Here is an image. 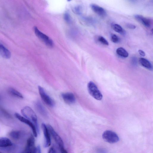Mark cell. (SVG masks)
Wrapping results in <instances>:
<instances>
[{"label":"cell","instance_id":"1","mask_svg":"<svg viewBox=\"0 0 153 153\" xmlns=\"http://www.w3.org/2000/svg\"><path fill=\"white\" fill-rule=\"evenodd\" d=\"M21 112L23 116L34 124L39 132L37 117L32 109L29 107L26 106L22 109Z\"/></svg>","mask_w":153,"mask_h":153},{"label":"cell","instance_id":"2","mask_svg":"<svg viewBox=\"0 0 153 153\" xmlns=\"http://www.w3.org/2000/svg\"><path fill=\"white\" fill-rule=\"evenodd\" d=\"M47 127L50 135L52 136L55 142L58 145L60 152L62 153H67V152L64 148V142L61 137L50 125H48Z\"/></svg>","mask_w":153,"mask_h":153},{"label":"cell","instance_id":"3","mask_svg":"<svg viewBox=\"0 0 153 153\" xmlns=\"http://www.w3.org/2000/svg\"><path fill=\"white\" fill-rule=\"evenodd\" d=\"M87 88L89 94L94 99L98 100L102 99V95L93 82L90 81L88 83Z\"/></svg>","mask_w":153,"mask_h":153},{"label":"cell","instance_id":"4","mask_svg":"<svg viewBox=\"0 0 153 153\" xmlns=\"http://www.w3.org/2000/svg\"><path fill=\"white\" fill-rule=\"evenodd\" d=\"M34 31L37 37L46 46L50 48L53 47V42L49 37L41 32L36 27H34Z\"/></svg>","mask_w":153,"mask_h":153},{"label":"cell","instance_id":"5","mask_svg":"<svg viewBox=\"0 0 153 153\" xmlns=\"http://www.w3.org/2000/svg\"><path fill=\"white\" fill-rule=\"evenodd\" d=\"M102 137L104 141L109 143H116L119 141V138L115 132L110 130L104 132Z\"/></svg>","mask_w":153,"mask_h":153},{"label":"cell","instance_id":"6","mask_svg":"<svg viewBox=\"0 0 153 153\" xmlns=\"http://www.w3.org/2000/svg\"><path fill=\"white\" fill-rule=\"evenodd\" d=\"M38 90L41 98L43 101L48 106L50 107H54L55 104L54 101L46 93L44 89L40 86H39Z\"/></svg>","mask_w":153,"mask_h":153},{"label":"cell","instance_id":"7","mask_svg":"<svg viewBox=\"0 0 153 153\" xmlns=\"http://www.w3.org/2000/svg\"><path fill=\"white\" fill-rule=\"evenodd\" d=\"M15 117L20 121L27 124L32 129L34 136L37 137L38 132L37 129L34 124L29 120L26 119L18 113H16L15 114Z\"/></svg>","mask_w":153,"mask_h":153},{"label":"cell","instance_id":"8","mask_svg":"<svg viewBox=\"0 0 153 153\" xmlns=\"http://www.w3.org/2000/svg\"><path fill=\"white\" fill-rule=\"evenodd\" d=\"M36 148L35 145V139L33 136L32 135L27 141L26 147L24 152L35 153Z\"/></svg>","mask_w":153,"mask_h":153},{"label":"cell","instance_id":"9","mask_svg":"<svg viewBox=\"0 0 153 153\" xmlns=\"http://www.w3.org/2000/svg\"><path fill=\"white\" fill-rule=\"evenodd\" d=\"M42 127L43 130L44 136V147L45 148H48L49 147L51 144L50 134L47 127L45 123H43L42 124Z\"/></svg>","mask_w":153,"mask_h":153},{"label":"cell","instance_id":"10","mask_svg":"<svg viewBox=\"0 0 153 153\" xmlns=\"http://www.w3.org/2000/svg\"><path fill=\"white\" fill-rule=\"evenodd\" d=\"M62 97L65 103L68 104H72L76 101L74 95L71 93H67L62 94Z\"/></svg>","mask_w":153,"mask_h":153},{"label":"cell","instance_id":"11","mask_svg":"<svg viewBox=\"0 0 153 153\" xmlns=\"http://www.w3.org/2000/svg\"><path fill=\"white\" fill-rule=\"evenodd\" d=\"M90 7L93 11L99 16L103 17L106 16L105 10L101 7L95 4H92Z\"/></svg>","mask_w":153,"mask_h":153},{"label":"cell","instance_id":"12","mask_svg":"<svg viewBox=\"0 0 153 153\" xmlns=\"http://www.w3.org/2000/svg\"><path fill=\"white\" fill-rule=\"evenodd\" d=\"M135 17L138 21L140 23L145 27L147 28L151 27V22L149 19L140 15H135Z\"/></svg>","mask_w":153,"mask_h":153},{"label":"cell","instance_id":"13","mask_svg":"<svg viewBox=\"0 0 153 153\" xmlns=\"http://www.w3.org/2000/svg\"><path fill=\"white\" fill-rule=\"evenodd\" d=\"M0 55L3 58L6 59L10 58L11 56L10 51L1 43H0Z\"/></svg>","mask_w":153,"mask_h":153},{"label":"cell","instance_id":"14","mask_svg":"<svg viewBox=\"0 0 153 153\" xmlns=\"http://www.w3.org/2000/svg\"><path fill=\"white\" fill-rule=\"evenodd\" d=\"M12 146V143L8 138L5 137L0 138V148H8Z\"/></svg>","mask_w":153,"mask_h":153},{"label":"cell","instance_id":"15","mask_svg":"<svg viewBox=\"0 0 153 153\" xmlns=\"http://www.w3.org/2000/svg\"><path fill=\"white\" fill-rule=\"evenodd\" d=\"M139 62L140 64L143 67L149 70H152V65L151 62L147 59L140 58L139 60Z\"/></svg>","mask_w":153,"mask_h":153},{"label":"cell","instance_id":"16","mask_svg":"<svg viewBox=\"0 0 153 153\" xmlns=\"http://www.w3.org/2000/svg\"><path fill=\"white\" fill-rule=\"evenodd\" d=\"M36 108L38 112L44 116H46L47 114L44 107L39 102H37L36 103Z\"/></svg>","mask_w":153,"mask_h":153},{"label":"cell","instance_id":"17","mask_svg":"<svg viewBox=\"0 0 153 153\" xmlns=\"http://www.w3.org/2000/svg\"><path fill=\"white\" fill-rule=\"evenodd\" d=\"M112 29L115 32L122 35L125 34V32L120 25L117 24H112L111 25Z\"/></svg>","mask_w":153,"mask_h":153},{"label":"cell","instance_id":"18","mask_svg":"<svg viewBox=\"0 0 153 153\" xmlns=\"http://www.w3.org/2000/svg\"><path fill=\"white\" fill-rule=\"evenodd\" d=\"M116 52L119 56L124 58H127L129 56V54L122 47L117 48L116 50Z\"/></svg>","mask_w":153,"mask_h":153},{"label":"cell","instance_id":"19","mask_svg":"<svg viewBox=\"0 0 153 153\" xmlns=\"http://www.w3.org/2000/svg\"><path fill=\"white\" fill-rule=\"evenodd\" d=\"M9 93L13 96L18 98L23 99V95L16 89L12 88H10L9 89Z\"/></svg>","mask_w":153,"mask_h":153},{"label":"cell","instance_id":"20","mask_svg":"<svg viewBox=\"0 0 153 153\" xmlns=\"http://www.w3.org/2000/svg\"><path fill=\"white\" fill-rule=\"evenodd\" d=\"M21 133L19 131H13L10 132L9 134L10 136L15 140H18L21 136Z\"/></svg>","mask_w":153,"mask_h":153},{"label":"cell","instance_id":"21","mask_svg":"<svg viewBox=\"0 0 153 153\" xmlns=\"http://www.w3.org/2000/svg\"><path fill=\"white\" fill-rule=\"evenodd\" d=\"M111 40L113 43L115 44L119 43L120 41V38L116 35L113 34L111 37Z\"/></svg>","mask_w":153,"mask_h":153},{"label":"cell","instance_id":"22","mask_svg":"<svg viewBox=\"0 0 153 153\" xmlns=\"http://www.w3.org/2000/svg\"><path fill=\"white\" fill-rule=\"evenodd\" d=\"M98 40L100 43L102 44L108 46L109 45V43L108 41L104 38L103 37L100 36L98 38Z\"/></svg>","mask_w":153,"mask_h":153},{"label":"cell","instance_id":"23","mask_svg":"<svg viewBox=\"0 0 153 153\" xmlns=\"http://www.w3.org/2000/svg\"><path fill=\"white\" fill-rule=\"evenodd\" d=\"M64 18L66 21L68 23H69L71 22V18L70 15L68 13H66L64 15Z\"/></svg>","mask_w":153,"mask_h":153},{"label":"cell","instance_id":"24","mask_svg":"<svg viewBox=\"0 0 153 153\" xmlns=\"http://www.w3.org/2000/svg\"><path fill=\"white\" fill-rule=\"evenodd\" d=\"M131 63L132 65L136 66L137 64V60L135 57H133L131 59Z\"/></svg>","mask_w":153,"mask_h":153},{"label":"cell","instance_id":"25","mask_svg":"<svg viewBox=\"0 0 153 153\" xmlns=\"http://www.w3.org/2000/svg\"><path fill=\"white\" fill-rule=\"evenodd\" d=\"M126 26L128 28L131 30H134L136 28V27L135 25L129 23L127 24Z\"/></svg>","mask_w":153,"mask_h":153},{"label":"cell","instance_id":"26","mask_svg":"<svg viewBox=\"0 0 153 153\" xmlns=\"http://www.w3.org/2000/svg\"><path fill=\"white\" fill-rule=\"evenodd\" d=\"M138 52L142 56L144 57L145 56V53L143 50H138Z\"/></svg>","mask_w":153,"mask_h":153},{"label":"cell","instance_id":"27","mask_svg":"<svg viewBox=\"0 0 153 153\" xmlns=\"http://www.w3.org/2000/svg\"><path fill=\"white\" fill-rule=\"evenodd\" d=\"M57 152L55 149L53 148H51L49 150L48 152L50 153H53L56 152Z\"/></svg>","mask_w":153,"mask_h":153},{"label":"cell","instance_id":"28","mask_svg":"<svg viewBox=\"0 0 153 153\" xmlns=\"http://www.w3.org/2000/svg\"><path fill=\"white\" fill-rule=\"evenodd\" d=\"M40 151V148L39 146H38L37 148H36L35 153H41Z\"/></svg>","mask_w":153,"mask_h":153},{"label":"cell","instance_id":"29","mask_svg":"<svg viewBox=\"0 0 153 153\" xmlns=\"http://www.w3.org/2000/svg\"><path fill=\"white\" fill-rule=\"evenodd\" d=\"M71 1V0H68V1Z\"/></svg>","mask_w":153,"mask_h":153}]
</instances>
